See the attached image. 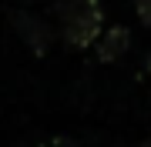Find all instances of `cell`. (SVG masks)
I'll use <instances>...</instances> for the list:
<instances>
[{
	"instance_id": "cell-1",
	"label": "cell",
	"mask_w": 151,
	"mask_h": 147,
	"mask_svg": "<svg viewBox=\"0 0 151 147\" xmlns=\"http://www.w3.org/2000/svg\"><path fill=\"white\" fill-rule=\"evenodd\" d=\"M104 30V10L101 0H67L60 7V37H64L67 47L84 50L97 44Z\"/></svg>"
},
{
	"instance_id": "cell-3",
	"label": "cell",
	"mask_w": 151,
	"mask_h": 147,
	"mask_svg": "<svg viewBox=\"0 0 151 147\" xmlns=\"http://www.w3.org/2000/svg\"><path fill=\"white\" fill-rule=\"evenodd\" d=\"M134 4V13H138V20L145 23V27H151V0H131Z\"/></svg>"
},
{
	"instance_id": "cell-2",
	"label": "cell",
	"mask_w": 151,
	"mask_h": 147,
	"mask_svg": "<svg viewBox=\"0 0 151 147\" xmlns=\"http://www.w3.org/2000/svg\"><path fill=\"white\" fill-rule=\"evenodd\" d=\"M128 44H131V33L124 27H111L108 33L97 37V57H101L104 64H111V60H118L124 50H128Z\"/></svg>"
},
{
	"instance_id": "cell-4",
	"label": "cell",
	"mask_w": 151,
	"mask_h": 147,
	"mask_svg": "<svg viewBox=\"0 0 151 147\" xmlns=\"http://www.w3.org/2000/svg\"><path fill=\"white\" fill-rule=\"evenodd\" d=\"M141 147H151V137H148V141H145V144H141Z\"/></svg>"
}]
</instances>
